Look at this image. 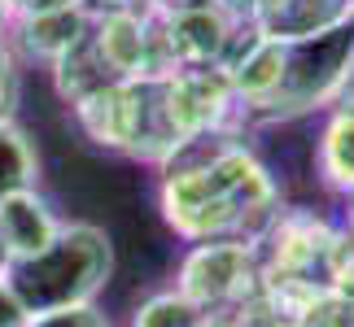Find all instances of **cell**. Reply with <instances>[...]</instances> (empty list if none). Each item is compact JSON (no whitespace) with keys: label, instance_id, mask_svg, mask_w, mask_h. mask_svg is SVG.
<instances>
[{"label":"cell","instance_id":"18","mask_svg":"<svg viewBox=\"0 0 354 327\" xmlns=\"http://www.w3.org/2000/svg\"><path fill=\"white\" fill-rule=\"evenodd\" d=\"M92 13H110V9H145L149 0H84Z\"/></svg>","mask_w":354,"mask_h":327},{"label":"cell","instance_id":"10","mask_svg":"<svg viewBox=\"0 0 354 327\" xmlns=\"http://www.w3.org/2000/svg\"><path fill=\"white\" fill-rule=\"evenodd\" d=\"M110 83H122V79L114 75V66L105 61L97 35H92V26H88V31L53 61V88H57V97L66 105H75V101H84V97H92V92L110 88Z\"/></svg>","mask_w":354,"mask_h":327},{"label":"cell","instance_id":"16","mask_svg":"<svg viewBox=\"0 0 354 327\" xmlns=\"http://www.w3.org/2000/svg\"><path fill=\"white\" fill-rule=\"evenodd\" d=\"M26 319H31V315H26L22 301L9 293V284L0 279V327H26Z\"/></svg>","mask_w":354,"mask_h":327},{"label":"cell","instance_id":"7","mask_svg":"<svg viewBox=\"0 0 354 327\" xmlns=\"http://www.w3.org/2000/svg\"><path fill=\"white\" fill-rule=\"evenodd\" d=\"M88 26H92L88 5H66V9H44V13H18L5 35H9V44H13L18 57L53 66Z\"/></svg>","mask_w":354,"mask_h":327},{"label":"cell","instance_id":"6","mask_svg":"<svg viewBox=\"0 0 354 327\" xmlns=\"http://www.w3.org/2000/svg\"><path fill=\"white\" fill-rule=\"evenodd\" d=\"M354 18V0H250V26L267 39H306Z\"/></svg>","mask_w":354,"mask_h":327},{"label":"cell","instance_id":"1","mask_svg":"<svg viewBox=\"0 0 354 327\" xmlns=\"http://www.w3.org/2000/svg\"><path fill=\"white\" fill-rule=\"evenodd\" d=\"M158 206L184 240H263L280 214V188L245 148L241 131H206L162 161Z\"/></svg>","mask_w":354,"mask_h":327},{"label":"cell","instance_id":"2","mask_svg":"<svg viewBox=\"0 0 354 327\" xmlns=\"http://www.w3.org/2000/svg\"><path fill=\"white\" fill-rule=\"evenodd\" d=\"M114 275V240L97 223H62L53 244L35 257L5 262L0 279L22 301L26 315L97 301Z\"/></svg>","mask_w":354,"mask_h":327},{"label":"cell","instance_id":"3","mask_svg":"<svg viewBox=\"0 0 354 327\" xmlns=\"http://www.w3.org/2000/svg\"><path fill=\"white\" fill-rule=\"evenodd\" d=\"M354 75V18L333 31L306 35V39H280V75L271 92L258 101L250 122H289L315 109H328Z\"/></svg>","mask_w":354,"mask_h":327},{"label":"cell","instance_id":"13","mask_svg":"<svg viewBox=\"0 0 354 327\" xmlns=\"http://www.w3.org/2000/svg\"><path fill=\"white\" fill-rule=\"evenodd\" d=\"M131 327H214V315L193 306L180 293H162V297H153V301H145L136 310Z\"/></svg>","mask_w":354,"mask_h":327},{"label":"cell","instance_id":"4","mask_svg":"<svg viewBox=\"0 0 354 327\" xmlns=\"http://www.w3.org/2000/svg\"><path fill=\"white\" fill-rule=\"evenodd\" d=\"M263 284V257H258L254 240H197L188 257L180 262V297L193 306L219 315L223 306H236L245 297L258 293Z\"/></svg>","mask_w":354,"mask_h":327},{"label":"cell","instance_id":"9","mask_svg":"<svg viewBox=\"0 0 354 327\" xmlns=\"http://www.w3.org/2000/svg\"><path fill=\"white\" fill-rule=\"evenodd\" d=\"M131 105H136V79H122V83H110L92 97L75 101V118L84 135L101 148H127V135H131Z\"/></svg>","mask_w":354,"mask_h":327},{"label":"cell","instance_id":"8","mask_svg":"<svg viewBox=\"0 0 354 327\" xmlns=\"http://www.w3.org/2000/svg\"><path fill=\"white\" fill-rule=\"evenodd\" d=\"M57 231H62V218L39 197V188H26V192H13L0 201V257L5 262L44 253Z\"/></svg>","mask_w":354,"mask_h":327},{"label":"cell","instance_id":"14","mask_svg":"<svg viewBox=\"0 0 354 327\" xmlns=\"http://www.w3.org/2000/svg\"><path fill=\"white\" fill-rule=\"evenodd\" d=\"M26 327H114V323L105 319L92 301H84V306H62V310L31 315V319H26Z\"/></svg>","mask_w":354,"mask_h":327},{"label":"cell","instance_id":"22","mask_svg":"<svg viewBox=\"0 0 354 327\" xmlns=\"http://www.w3.org/2000/svg\"><path fill=\"white\" fill-rule=\"evenodd\" d=\"M0 266H5V257H0Z\"/></svg>","mask_w":354,"mask_h":327},{"label":"cell","instance_id":"17","mask_svg":"<svg viewBox=\"0 0 354 327\" xmlns=\"http://www.w3.org/2000/svg\"><path fill=\"white\" fill-rule=\"evenodd\" d=\"M66 5H84V0H9L13 18H18V13H44V9H66Z\"/></svg>","mask_w":354,"mask_h":327},{"label":"cell","instance_id":"20","mask_svg":"<svg viewBox=\"0 0 354 327\" xmlns=\"http://www.w3.org/2000/svg\"><path fill=\"white\" fill-rule=\"evenodd\" d=\"M346 240L354 244V197H346Z\"/></svg>","mask_w":354,"mask_h":327},{"label":"cell","instance_id":"5","mask_svg":"<svg viewBox=\"0 0 354 327\" xmlns=\"http://www.w3.org/2000/svg\"><path fill=\"white\" fill-rule=\"evenodd\" d=\"M162 92H167L171 122L184 140L206 131H241L250 122L223 66H180L162 79Z\"/></svg>","mask_w":354,"mask_h":327},{"label":"cell","instance_id":"15","mask_svg":"<svg viewBox=\"0 0 354 327\" xmlns=\"http://www.w3.org/2000/svg\"><path fill=\"white\" fill-rule=\"evenodd\" d=\"M18 92H22L18 52H13L9 35H0V122L13 118V109H18Z\"/></svg>","mask_w":354,"mask_h":327},{"label":"cell","instance_id":"21","mask_svg":"<svg viewBox=\"0 0 354 327\" xmlns=\"http://www.w3.org/2000/svg\"><path fill=\"white\" fill-rule=\"evenodd\" d=\"M9 22H13V9H9V0H0V35L9 31Z\"/></svg>","mask_w":354,"mask_h":327},{"label":"cell","instance_id":"11","mask_svg":"<svg viewBox=\"0 0 354 327\" xmlns=\"http://www.w3.org/2000/svg\"><path fill=\"white\" fill-rule=\"evenodd\" d=\"M315 170L328 192L354 197V114L346 109H328L324 131L315 140Z\"/></svg>","mask_w":354,"mask_h":327},{"label":"cell","instance_id":"12","mask_svg":"<svg viewBox=\"0 0 354 327\" xmlns=\"http://www.w3.org/2000/svg\"><path fill=\"white\" fill-rule=\"evenodd\" d=\"M39 184V153L13 118L0 122V201Z\"/></svg>","mask_w":354,"mask_h":327},{"label":"cell","instance_id":"19","mask_svg":"<svg viewBox=\"0 0 354 327\" xmlns=\"http://www.w3.org/2000/svg\"><path fill=\"white\" fill-rule=\"evenodd\" d=\"M328 109H346V114H354V75H350V83L342 88V97H337Z\"/></svg>","mask_w":354,"mask_h":327}]
</instances>
